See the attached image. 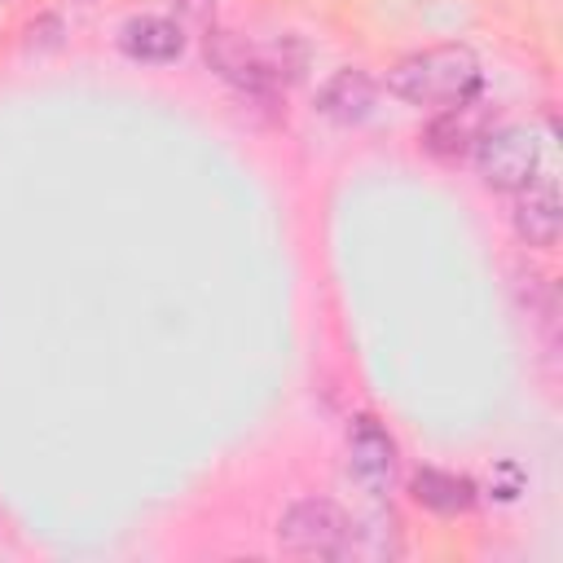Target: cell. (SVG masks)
Listing matches in <instances>:
<instances>
[{
	"label": "cell",
	"instance_id": "obj_10",
	"mask_svg": "<svg viewBox=\"0 0 563 563\" xmlns=\"http://www.w3.org/2000/svg\"><path fill=\"white\" fill-rule=\"evenodd\" d=\"M413 501H422L427 510L435 515H462L475 506V484L466 475H453V471H435V466H422L413 479Z\"/></svg>",
	"mask_w": 563,
	"mask_h": 563
},
{
	"label": "cell",
	"instance_id": "obj_11",
	"mask_svg": "<svg viewBox=\"0 0 563 563\" xmlns=\"http://www.w3.org/2000/svg\"><path fill=\"white\" fill-rule=\"evenodd\" d=\"M84 4H88V0H84Z\"/></svg>",
	"mask_w": 563,
	"mask_h": 563
},
{
	"label": "cell",
	"instance_id": "obj_2",
	"mask_svg": "<svg viewBox=\"0 0 563 563\" xmlns=\"http://www.w3.org/2000/svg\"><path fill=\"white\" fill-rule=\"evenodd\" d=\"M347 532H352V519L334 501L303 497L282 515L277 545L295 559H343L347 554Z\"/></svg>",
	"mask_w": 563,
	"mask_h": 563
},
{
	"label": "cell",
	"instance_id": "obj_9",
	"mask_svg": "<svg viewBox=\"0 0 563 563\" xmlns=\"http://www.w3.org/2000/svg\"><path fill=\"white\" fill-rule=\"evenodd\" d=\"M479 101L475 97H466L462 106H449V110H440V119L427 128V136H422V145L431 150V154H440V158H457L466 145H475L479 141Z\"/></svg>",
	"mask_w": 563,
	"mask_h": 563
},
{
	"label": "cell",
	"instance_id": "obj_5",
	"mask_svg": "<svg viewBox=\"0 0 563 563\" xmlns=\"http://www.w3.org/2000/svg\"><path fill=\"white\" fill-rule=\"evenodd\" d=\"M347 466L365 493H387L396 479V440L378 427V418L356 413L347 427Z\"/></svg>",
	"mask_w": 563,
	"mask_h": 563
},
{
	"label": "cell",
	"instance_id": "obj_8",
	"mask_svg": "<svg viewBox=\"0 0 563 563\" xmlns=\"http://www.w3.org/2000/svg\"><path fill=\"white\" fill-rule=\"evenodd\" d=\"M374 97H378L374 79H369L365 70H356V66H343V70L317 92V110H321L325 119H334V123H361V119L374 110Z\"/></svg>",
	"mask_w": 563,
	"mask_h": 563
},
{
	"label": "cell",
	"instance_id": "obj_1",
	"mask_svg": "<svg viewBox=\"0 0 563 563\" xmlns=\"http://www.w3.org/2000/svg\"><path fill=\"white\" fill-rule=\"evenodd\" d=\"M479 88V57L466 44H435L422 48L387 70V92L409 101V106H431L449 110L475 97Z\"/></svg>",
	"mask_w": 563,
	"mask_h": 563
},
{
	"label": "cell",
	"instance_id": "obj_6",
	"mask_svg": "<svg viewBox=\"0 0 563 563\" xmlns=\"http://www.w3.org/2000/svg\"><path fill=\"white\" fill-rule=\"evenodd\" d=\"M515 233L528 242V246H554L559 242V229H563V202H559V185L550 176H532L523 189H515Z\"/></svg>",
	"mask_w": 563,
	"mask_h": 563
},
{
	"label": "cell",
	"instance_id": "obj_7",
	"mask_svg": "<svg viewBox=\"0 0 563 563\" xmlns=\"http://www.w3.org/2000/svg\"><path fill=\"white\" fill-rule=\"evenodd\" d=\"M119 48H123L132 62H176L180 48H185V31H180V22H172V18L141 13V18H128V22L119 26Z\"/></svg>",
	"mask_w": 563,
	"mask_h": 563
},
{
	"label": "cell",
	"instance_id": "obj_3",
	"mask_svg": "<svg viewBox=\"0 0 563 563\" xmlns=\"http://www.w3.org/2000/svg\"><path fill=\"white\" fill-rule=\"evenodd\" d=\"M202 53H207V66L224 84H233V88H242L251 97H273L277 84H282V70H286L277 62V53H260L255 44H246L233 31H207Z\"/></svg>",
	"mask_w": 563,
	"mask_h": 563
},
{
	"label": "cell",
	"instance_id": "obj_4",
	"mask_svg": "<svg viewBox=\"0 0 563 563\" xmlns=\"http://www.w3.org/2000/svg\"><path fill=\"white\" fill-rule=\"evenodd\" d=\"M475 167L493 189H523L541 167V145L528 128H488L475 141Z\"/></svg>",
	"mask_w": 563,
	"mask_h": 563
}]
</instances>
